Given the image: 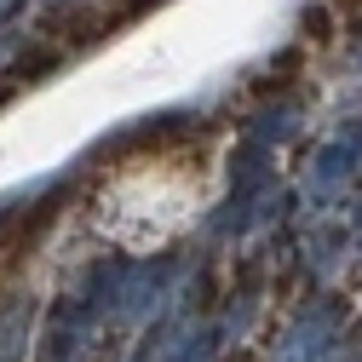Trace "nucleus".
<instances>
[{
  "mask_svg": "<svg viewBox=\"0 0 362 362\" xmlns=\"http://www.w3.org/2000/svg\"><path fill=\"white\" fill-rule=\"evenodd\" d=\"M334 6H345V12H356V6H362V0H334Z\"/></svg>",
  "mask_w": 362,
  "mask_h": 362,
  "instance_id": "nucleus-2",
  "label": "nucleus"
},
{
  "mask_svg": "<svg viewBox=\"0 0 362 362\" xmlns=\"http://www.w3.org/2000/svg\"><path fill=\"white\" fill-rule=\"evenodd\" d=\"M305 35H310V40H328V35H334V23H328L322 6H310V12H305Z\"/></svg>",
  "mask_w": 362,
  "mask_h": 362,
  "instance_id": "nucleus-1",
  "label": "nucleus"
}]
</instances>
